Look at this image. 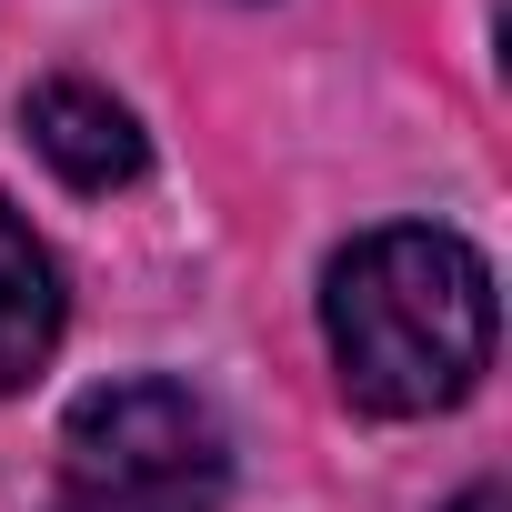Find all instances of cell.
<instances>
[{"mask_svg":"<svg viewBox=\"0 0 512 512\" xmlns=\"http://www.w3.org/2000/svg\"><path fill=\"white\" fill-rule=\"evenodd\" d=\"M322 332L362 412H392V422L442 412L492 362V272L472 241L422 221L362 231L322 282Z\"/></svg>","mask_w":512,"mask_h":512,"instance_id":"cell-1","label":"cell"},{"mask_svg":"<svg viewBox=\"0 0 512 512\" xmlns=\"http://www.w3.org/2000/svg\"><path fill=\"white\" fill-rule=\"evenodd\" d=\"M71 512H221L231 442L181 382H101L61 422Z\"/></svg>","mask_w":512,"mask_h":512,"instance_id":"cell-2","label":"cell"},{"mask_svg":"<svg viewBox=\"0 0 512 512\" xmlns=\"http://www.w3.org/2000/svg\"><path fill=\"white\" fill-rule=\"evenodd\" d=\"M21 121H31L41 161H51L71 191H111V181L141 171V121H131L111 91H91V81H41V91L21 101Z\"/></svg>","mask_w":512,"mask_h":512,"instance_id":"cell-3","label":"cell"},{"mask_svg":"<svg viewBox=\"0 0 512 512\" xmlns=\"http://www.w3.org/2000/svg\"><path fill=\"white\" fill-rule=\"evenodd\" d=\"M61 342V272L31 241V221L0 201V392H21Z\"/></svg>","mask_w":512,"mask_h":512,"instance_id":"cell-4","label":"cell"},{"mask_svg":"<svg viewBox=\"0 0 512 512\" xmlns=\"http://www.w3.org/2000/svg\"><path fill=\"white\" fill-rule=\"evenodd\" d=\"M462 512H502V502H492V492H482V502H462Z\"/></svg>","mask_w":512,"mask_h":512,"instance_id":"cell-5","label":"cell"}]
</instances>
